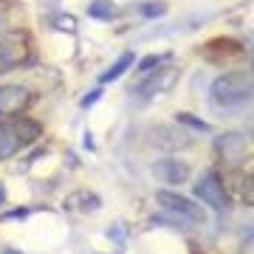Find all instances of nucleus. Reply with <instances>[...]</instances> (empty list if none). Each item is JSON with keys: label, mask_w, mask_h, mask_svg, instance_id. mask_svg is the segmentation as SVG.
I'll list each match as a JSON object with an SVG mask.
<instances>
[{"label": "nucleus", "mask_w": 254, "mask_h": 254, "mask_svg": "<svg viewBox=\"0 0 254 254\" xmlns=\"http://www.w3.org/2000/svg\"><path fill=\"white\" fill-rule=\"evenodd\" d=\"M155 198H158V203H161L170 215L181 218L184 223H203V220H206L203 209H200L198 203H192L190 198H184V195H175V192H158Z\"/></svg>", "instance_id": "2"}, {"label": "nucleus", "mask_w": 254, "mask_h": 254, "mask_svg": "<svg viewBox=\"0 0 254 254\" xmlns=\"http://www.w3.org/2000/svg\"><path fill=\"white\" fill-rule=\"evenodd\" d=\"M3 254H20V252H3Z\"/></svg>", "instance_id": "18"}, {"label": "nucleus", "mask_w": 254, "mask_h": 254, "mask_svg": "<svg viewBox=\"0 0 254 254\" xmlns=\"http://www.w3.org/2000/svg\"><path fill=\"white\" fill-rule=\"evenodd\" d=\"M6 203V187H3V181H0V206Z\"/></svg>", "instance_id": "17"}, {"label": "nucleus", "mask_w": 254, "mask_h": 254, "mask_svg": "<svg viewBox=\"0 0 254 254\" xmlns=\"http://www.w3.org/2000/svg\"><path fill=\"white\" fill-rule=\"evenodd\" d=\"M195 195H198V200L209 203L212 209H226L229 206L226 187L220 181V175H215V173H206L198 184H195Z\"/></svg>", "instance_id": "3"}, {"label": "nucleus", "mask_w": 254, "mask_h": 254, "mask_svg": "<svg viewBox=\"0 0 254 254\" xmlns=\"http://www.w3.org/2000/svg\"><path fill=\"white\" fill-rule=\"evenodd\" d=\"M153 175L164 184H175L178 187V184L190 181V167L184 161H178V158H161V161L153 164Z\"/></svg>", "instance_id": "6"}, {"label": "nucleus", "mask_w": 254, "mask_h": 254, "mask_svg": "<svg viewBox=\"0 0 254 254\" xmlns=\"http://www.w3.org/2000/svg\"><path fill=\"white\" fill-rule=\"evenodd\" d=\"M20 138L17 133H14V127H11V122L6 125V122H0V158H9V155H14L20 150Z\"/></svg>", "instance_id": "9"}, {"label": "nucleus", "mask_w": 254, "mask_h": 254, "mask_svg": "<svg viewBox=\"0 0 254 254\" xmlns=\"http://www.w3.org/2000/svg\"><path fill=\"white\" fill-rule=\"evenodd\" d=\"M11 127H14V133H17V138H20V144L23 147L31 144V141L40 136V125L31 122V119H26V116H17L14 122H11Z\"/></svg>", "instance_id": "10"}, {"label": "nucleus", "mask_w": 254, "mask_h": 254, "mask_svg": "<svg viewBox=\"0 0 254 254\" xmlns=\"http://www.w3.org/2000/svg\"><path fill=\"white\" fill-rule=\"evenodd\" d=\"M31 91L20 88V85H6L0 88V116H17L28 108Z\"/></svg>", "instance_id": "5"}, {"label": "nucleus", "mask_w": 254, "mask_h": 254, "mask_svg": "<svg viewBox=\"0 0 254 254\" xmlns=\"http://www.w3.org/2000/svg\"><path fill=\"white\" fill-rule=\"evenodd\" d=\"M133 63H136V54H133V51L122 54V57L116 60V63H113V65L108 68V71H105V73L99 76V82H116L119 76H122V73L127 71V68H133Z\"/></svg>", "instance_id": "11"}, {"label": "nucleus", "mask_w": 254, "mask_h": 254, "mask_svg": "<svg viewBox=\"0 0 254 254\" xmlns=\"http://www.w3.org/2000/svg\"><path fill=\"white\" fill-rule=\"evenodd\" d=\"M99 96H102V91H99V88H96V91H91L88 96H85V99H82V108H91L93 102L99 99Z\"/></svg>", "instance_id": "16"}, {"label": "nucleus", "mask_w": 254, "mask_h": 254, "mask_svg": "<svg viewBox=\"0 0 254 254\" xmlns=\"http://www.w3.org/2000/svg\"><path fill=\"white\" fill-rule=\"evenodd\" d=\"M88 14L96 20H110V17H116L119 9L110 3V0H93L91 6H88Z\"/></svg>", "instance_id": "12"}, {"label": "nucleus", "mask_w": 254, "mask_h": 254, "mask_svg": "<svg viewBox=\"0 0 254 254\" xmlns=\"http://www.w3.org/2000/svg\"><path fill=\"white\" fill-rule=\"evenodd\" d=\"M178 122H181V125H190L192 130H200V133H209V130H212L206 122H200V119L190 116V113H178Z\"/></svg>", "instance_id": "13"}, {"label": "nucleus", "mask_w": 254, "mask_h": 254, "mask_svg": "<svg viewBox=\"0 0 254 254\" xmlns=\"http://www.w3.org/2000/svg\"><path fill=\"white\" fill-rule=\"evenodd\" d=\"M243 150H246V138L240 133H226V136L218 138V153L223 158H229L232 164L243 158Z\"/></svg>", "instance_id": "8"}, {"label": "nucleus", "mask_w": 254, "mask_h": 254, "mask_svg": "<svg viewBox=\"0 0 254 254\" xmlns=\"http://www.w3.org/2000/svg\"><path fill=\"white\" fill-rule=\"evenodd\" d=\"M164 11H167L164 3H144V6H141V14H144V17H161Z\"/></svg>", "instance_id": "14"}, {"label": "nucleus", "mask_w": 254, "mask_h": 254, "mask_svg": "<svg viewBox=\"0 0 254 254\" xmlns=\"http://www.w3.org/2000/svg\"><path fill=\"white\" fill-rule=\"evenodd\" d=\"M158 63H161V57H144V60L138 63V71H141V73H150Z\"/></svg>", "instance_id": "15"}, {"label": "nucleus", "mask_w": 254, "mask_h": 254, "mask_svg": "<svg viewBox=\"0 0 254 254\" xmlns=\"http://www.w3.org/2000/svg\"><path fill=\"white\" fill-rule=\"evenodd\" d=\"M249 99H252V73L249 71L220 73L209 88V102L218 110H237L249 105Z\"/></svg>", "instance_id": "1"}, {"label": "nucleus", "mask_w": 254, "mask_h": 254, "mask_svg": "<svg viewBox=\"0 0 254 254\" xmlns=\"http://www.w3.org/2000/svg\"><path fill=\"white\" fill-rule=\"evenodd\" d=\"M175 79H178V71L175 68H153V76L144 82H138L136 88H133V93H136L138 99H153L155 93L170 91L175 85Z\"/></svg>", "instance_id": "4"}, {"label": "nucleus", "mask_w": 254, "mask_h": 254, "mask_svg": "<svg viewBox=\"0 0 254 254\" xmlns=\"http://www.w3.org/2000/svg\"><path fill=\"white\" fill-rule=\"evenodd\" d=\"M26 57H28L26 40H17V37H3V40H0V68L20 65Z\"/></svg>", "instance_id": "7"}]
</instances>
